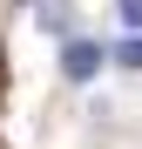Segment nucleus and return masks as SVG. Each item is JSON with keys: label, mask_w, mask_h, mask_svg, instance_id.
<instances>
[{"label": "nucleus", "mask_w": 142, "mask_h": 149, "mask_svg": "<svg viewBox=\"0 0 142 149\" xmlns=\"http://www.w3.org/2000/svg\"><path fill=\"white\" fill-rule=\"evenodd\" d=\"M115 61H122V68H142V34H129L122 47H115Z\"/></svg>", "instance_id": "obj_2"}, {"label": "nucleus", "mask_w": 142, "mask_h": 149, "mask_svg": "<svg viewBox=\"0 0 142 149\" xmlns=\"http://www.w3.org/2000/svg\"><path fill=\"white\" fill-rule=\"evenodd\" d=\"M115 7H122V27H129V34H142V0H115Z\"/></svg>", "instance_id": "obj_3"}, {"label": "nucleus", "mask_w": 142, "mask_h": 149, "mask_svg": "<svg viewBox=\"0 0 142 149\" xmlns=\"http://www.w3.org/2000/svg\"><path fill=\"white\" fill-rule=\"evenodd\" d=\"M61 74L68 81H95V74H102V47L95 41H68L61 47Z\"/></svg>", "instance_id": "obj_1"}]
</instances>
